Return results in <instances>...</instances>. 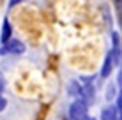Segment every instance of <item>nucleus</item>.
Returning a JSON list of instances; mask_svg holds the SVG:
<instances>
[{
	"label": "nucleus",
	"instance_id": "nucleus-1",
	"mask_svg": "<svg viewBox=\"0 0 122 120\" xmlns=\"http://www.w3.org/2000/svg\"><path fill=\"white\" fill-rule=\"evenodd\" d=\"M89 108L90 106L83 99H74L67 108V117L69 120H83L89 117Z\"/></svg>",
	"mask_w": 122,
	"mask_h": 120
},
{
	"label": "nucleus",
	"instance_id": "nucleus-2",
	"mask_svg": "<svg viewBox=\"0 0 122 120\" xmlns=\"http://www.w3.org/2000/svg\"><path fill=\"white\" fill-rule=\"evenodd\" d=\"M27 51V46H25L23 41L16 39V37H11L5 44H0V55H12V57H20Z\"/></svg>",
	"mask_w": 122,
	"mask_h": 120
},
{
	"label": "nucleus",
	"instance_id": "nucleus-3",
	"mask_svg": "<svg viewBox=\"0 0 122 120\" xmlns=\"http://www.w3.org/2000/svg\"><path fill=\"white\" fill-rule=\"evenodd\" d=\"M89 106H92L96 102V86L94 83H81V97Z\"/></svg>",
	"mask_w": 122,
	"mask_h": 120
},
{
	"label": "nucleus",
	"instance_id": "nucleus-4",
	"mask_svg": "<svg viewBox=\"0 0 122 120\" xmlns=\"http://www.w3.org/2000/svg\"><path fill=\"white\" fill-rule=\"evenodd\" d=\"M99 120H120V115L117 111L115 104H106L99 113Z\"/></svg>",
	"mask_w": 122,
	"mask_h": 120
},
{
	"label": "nucleus",
	"instance_id": "nucleus-5",
	"mask_svg": "<svg viewBox=\"0 0 122 120\" xmlns=\"http://www.w3.org/2000/svg\"><path fill=\"white\" fill-rule=\"evenodd\" d=\"M12 37V23L9 21V18H4L2 28H0V44H5Z\"/></svg>",
	"mask_w": 122,
	"mask_h": 120
},
{
	"label": "nucleus",
	"instance_id": "nucleus-6",
	"mask_svg": "<svg viewBox=\"0 0 122 120\" xmlns=\"http://www.w3.org/2000/svg\"><path fill=\"white\" fill-rule=\"evenodd\" d=\"M66 92H67L69 97L80 99L81 97V81L80 80H71L69 83H67V86H66Z\"/></svg>",
	"mask_w": 122,
	"mask_h": 120
},
{
	"label": "nucleus",
	"instance_id": "nucleus-7",
	"mask_svg": "<svg viewBox=\"0 0 122 120\" xmlns=\"http://www.w3.org/2000/svg\"><path fill=\"white\" fill-rule=\"evenodd\" d=\"M117 94H119V88H117V85H115V83H108L106 92H104V97H106V101H108V102L115 101Z\"/></svg>",
	"mask_w": 122,
	"mask_h": 120
},
{
	"label": "nucleus",
	"instance_id": "nucleus-8",
	"mask_svg": "<svg viewBox=\"0 0 122 120\" xmlns=\"http://www.w3.org/2000/svg\"><path fill=\"white\" fill-rule=\"evenodd\" d=\"M113 104H115V108H117V111H119V115H120V120H122V92L117 94V97H115V101H113Z\"/></svg>",
	"mask_w": 122,
	"mask_h": 120
},
{
	"label": "nucleus",
	"instance_id": "nucleus-9",
	"mask_svg": "<svg viewBox=\"0 0 122 120\" xmlns=\"http://www.w3.org/2000/svg\"><path fill=\"white\" fill-rule=\"evenodd\" d=\"M115 85L119 88V92H122V64L119 65V71H117V80H115Z\"/></svg>",
	"mask_w": 122,
	"mask_h": 120
},
{
	"label": "nucleus",
	"instance_id": "nucleus-10",
	"mask_svg": "<svg viewBox=\"0 0 122 120\" xmlns=\"http://www.w3.org/2000/svg\"><path fill=\"white\" fill-rule=\"evenodd\" d=\"M23 2H28V0H9V2H7V9H14L16 5H20V4H23Z\"/></svg>",
	"mask_w": 122,
	"mask_h": 120
},
{
	"label": "nucleus",
	"instance_id": "nucleus-11",
	"mask_svg": "<svg viewBox=\"0 0 122 120\" xmlns=\"http://www.w3.org/2000/svg\"><path fill=\"white\" fill-rule=\"evenodd\" d=\"M5 86H7V83H5V78H4V74L0 72V94H4Z\"/></svg>",
	"mask_w": 122,
	"mask_h": 120
},
{
	"label": "nucleus",
	"instance_id": "nucleus-12",
	"mask_svg": "<svg viewBox=\"0 0 122 120\" xmlns=\"http://www.w3.org/2000/svg\"><path fill=\"white\" fill-rule=\"evenodd\" d=\"M7 108V99L4 97V94H0V111H4Z\"/></svg>",
	"mask_w": 122,
	"mask_h": 120
},
{
	"label": "nucleus",
	"instance_id": "nucleus-13",
	"mask_svg": "<svg viewBox=\"0 0 122 120\" xmlns=\"http://www.w3.org/2000/svg\"><path fill=\"white\" fill-rule=\"evenodd\" d=\"M83 120H96L94 117H90V115H89V117H87V118H83Z\"/></svg>",
	"mask_w": 122,
	"mask_h": 120
}]
</instances>
